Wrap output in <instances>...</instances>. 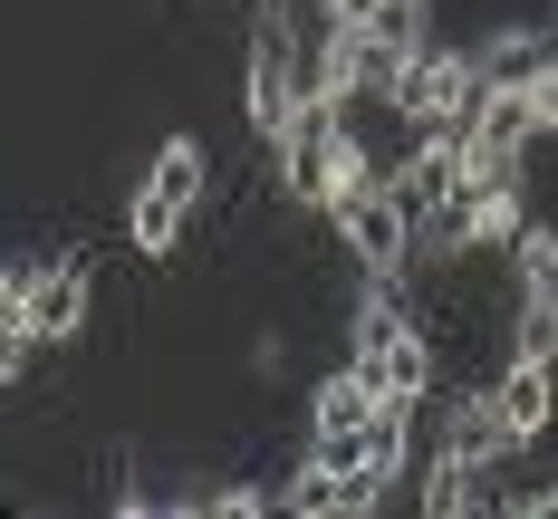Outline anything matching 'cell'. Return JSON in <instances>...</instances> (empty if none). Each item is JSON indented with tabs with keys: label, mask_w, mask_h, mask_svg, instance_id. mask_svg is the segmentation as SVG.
<instances>
[{
	"label": "cell",
	"mask_w": 558,
	"mask_h": 519,
	"mask_svg": "<svg viewBox=\"0 0 558 519\" xmlns=\"http://www.w3.org/2000/svg\"><path fill=\"white\" fill-rule=\"evenodd\" d=\"M472 49H482V77H492V87H530V77L558 67V29L549 20H492Z\"/></svg>",
	"instance_id": "cell-7"
},
{
	"label": "cell",
	"mask_w": 558,
	"mask_h": 519,
	"mask_svg": "<svg viewBox=\"0 0 558 519\" xmlns=\"http://www.w3.org/2000/svg\"><path fill=\"white\" fill-rule=\"evenodd\" d=\"M279 510V491H260V481H222V491H193V519H260Z\"/></svg>",
	"instance_id": "cell-12"
},
{
	"label": "cell",
	"mask_w": 558,
	"mask_h": 519,
	"mask_svg": "<svg viewBox=\"0 0 558 519\" xmlns=\"http://www.w3.org/2000/svg\"><path fill=\"white\" fill-rule=\"evenodd\" d=\"M183 222H193V212H173L155 183H135V202H125V240H135V260H173V250H183Z\"/></svg>",
	"instance_id": "cell-10"
},
{
	"label": "cell",
	"mask_w": 558,
	"mask_h": 519,
	"mask_svg": "<svg viewBox=\"0 0 558 519\" xmlns=\"http://www.w3.org/2000/svg\"><path fill=\"white\" fill-rule=\"evenodd\" d=\"M145 183H155V193H165L173 212H203V202H213V145H203V135H193V125H173L165 145H155V155H145Z\"/></svg>",
	"instance_id": "cell-8"
},
{
	"label": "cell",
	"mask_w": 558,
	"mask_h": 519,
	"mask_svg": "<svg viewBox=\"0 0 558 519\" xmlns=\"http://www.w3.org/2000/svg\"><path fill=\"white\" fill-rule=\"evenodd\" d=\"M492 404H501V423H510V443H520V453H530V443H549V433H558V356H501Z\"/></svg>",
	"instance_id": "cell-6"
},
{
	"label": "cell",
	"mask_w": 558,
	"mask_h": 519,
	"mask_svg": "<svg viewBox=\"0 0 558 519\" xmlns=\"http://www.w3.org/2000/svg\"><path fill=\"white\" fill-rule=\"evenodd\" d=\"M337 135H347V107L337 97H308L289 115V135L270 145V183L289 212H328L337 202Z\"/></svg>",
	"instance_id": "cell-3"
},
{
	"label": "cell",
	"mask_w": 558,
	"mask_h": 519,
	"mask_svg": "<svg viewBox=\"0 0 558 519\" xmlns=\"http://www.w3.org/2000/svg\"><path fill=\"white\" fill-rule=\"evenodd\" d=\"M318 222H328V250H337V260H347V270H376V280H404L414 250H424V222L395 202V183L347 193V202H328Z\"/></svg>",
	"instance_id": "cell-2"
},
{
	"label": "cell",
	"mask_w": 558,
	"mask_h": 519,
	"mask_svg": "<svg viewBox=\"0 0 558 519\" xmlns=\"http://www.w3.org/2000/svg\"><path fill=\"white\" fill-rule=\"evenodd\" d=\"M337 20H376V10H434V0H328Z\"/></svg>",
	"instance_id": "cell-13"
},
{
	"label": "cell",
	"mask_w": 558,
	"mask_h": 519,
	"mask_svg": "<svg viewBox=\"0 0 558 519\" xmlns=\"http://www.w3.org/2000/svg\"><path fill=\"white\" fill-rule=\"evenodd\" d=\"M501 461L462 453V443H434V453L414 461V510L424 519H472V510H501Z\"/></svg>",
	"instance_id": "cell-5"
},
{
	"label": "cell",
	"mask_w": 558,
	"mask_h": 519,
	"mask_svg": "<svg viewBox=\"0 0 558 519\" xmlns=\"http://www.w3.org/2000/svg\"><path fill=\"white\" fill-rule=\"evenodd\" d=\"M279 510H299V519H347V471H328L318 453H299L289 491H279Z\"/></svg>",
	"instance_id": "cell-11"
},
{
	"label": "cell",
	"mask_w": 558,
	"mask_h": 519,
	"mask_svg": "<svg viewBox=\"0 0 558 519\" xmlns=\"http://www.w3.org/2000/svg\"><path fill=\"white\" fill-rule=\"evenodd\" d=\"M97 328V260L87 250H49L39 270L0 280V337H39V346H77Z\"/></svg>",
	"instance_id": "cell-1"
},
{
	"label": "cell",
	"mask_w": 558,
	"mask_h": 519,
	"mask_svg": "<svg viewBox=\"0 0 558 519\" xmlns=\"http://www.w3.org/2000/svg\"><path fill=\"white\" fill-rule=\"evenodd\" d=\"M482 87H492V77H482V49H472V39H424L414 67H404L395 115H404V125H424V135H434V125H472Z\"/></svg>",
	"instance_id": "cell-4"
},
{
	"label": "cell",
	"mask_w": 558,
	"mask_h": 519,
	"mask_svg": "<svg viewBox=\"0 0 558 519\" xmlns=\"http://www.w3.org/2000/svg\"><path fill=\"white\" fill-rule=\"evenodd\" d=\"M376 404H386L376 375L347 356V366H328V375H308V433H347V423H366Z\"/></svg>",
	"instance_id": "cell-9"
}]
</instances>
